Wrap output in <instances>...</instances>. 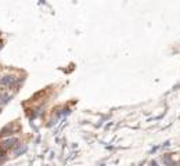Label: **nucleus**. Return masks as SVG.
Instances as JSON below:
<instances>
[{
  "label": "nucleus",
  "mask_w": 180,
  "mask_h": 166,
  "mask_svg": "<svg viewBox=\"0 0 180 166\" xmlns=\"http://www.w3.org/2000/svg\"><path fill=\"white\" fill-rule=\"evenodd\" d=\"M151 166H158V165H157V162H151Z\"/></svg>",
  "instance_id": "3"
},
{
  "label": "nucleus",
  "mask_w": 180,
  "mask_h": 166,
  "mask_svg": "<svg viewBox=\"0 0 180 166\" xmlns=\"http://www.w3.org/2000/svg\"><path fill=\"white\" fill-rule=\"evenodd\" d=\"M2 155H3V151H2V150H0V156H2Z\"/></svg>",
  "instance_id": "4"
},
{
  "label": "nucleus",
  "mask_w": 180,
  "mask_h": 166,
  "mask_svg": "<svg viewBox=\"0 0 180 166\" xmlns=\"http://www.w3.org/2000/svg\"><path fill=\"white\" fill-rule=\"evenodd\" d=\"M15 76L13 75H7V76H3V78L0 79V85H4V86H11L15 83Z\"/></svg>",
  "instance_id": "1"
},
{
  "label": "nucleus",
  "mask_w": 180,
  "mask_h": 166,
  "mask_svg": "<svg viewBox=\"0 0 180 166\" xmlns=\"http://www.w3.org/2000/svg\"><path fill=\"white\" fill-rule=\"evenodd\" d=\"M15 143H17V138H15V137L7 138V140H4V141H3V148H10V147H13Z\"/></svg>",
  "instance_id": "2"
}]
</instances>
